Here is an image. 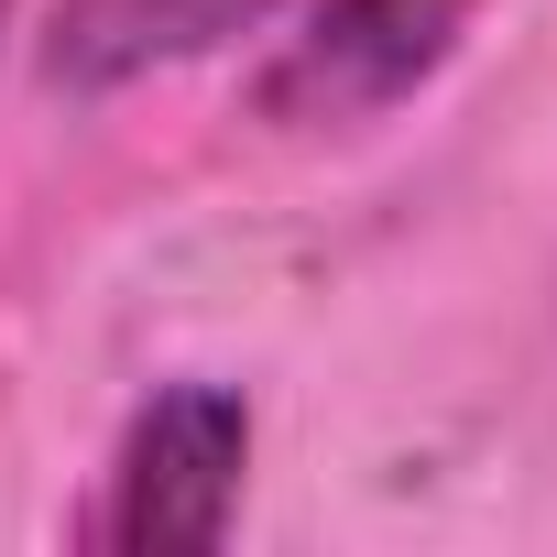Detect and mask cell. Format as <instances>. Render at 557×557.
Listing matches in <instances>:
<instances>
[{
  "instance_id": "obj_4",
  "label": "cell",
  "mask_w": 557,
  "mask_h": 557,
  "mask_svg": "<svg viewBox=\"0 0 557 557\" xmlns=\"http://www.w3.org/2000/svg\"><path fill=\"white\" fill-rule=\"evenodd\" d=\"M0 23H12V0H0Z\"/></svg>"
},
{
  "instance_id": "obj_2",
  "label": "cell",
  "mask_w": 557,
  "mask_h": 557,
  "mask_svg": "<svg viewBox=\"0 0 557 557\" xmlns=\"http://www.w3.org/2000/svg\"><path fill=\"white\" fill-rule=\"evenodd\" d=\"M470 12L481 0H318L251 77V110L273 132H361L459 55Z\"/></svg>"
},
{
  "instance_id": "obj_1",
  "label": "cell",
  "mask_w": 557,
  "mask_h": 557,
  "mask_svg": "<svg viewBox=\"0 0 557 557\" xmlns=\"http://www.w3.org/2000/svg\"><path fill=\"white\" fill-rule=\"evenodd\" d=\"M240 470H251V405L230 383H164L121 426L77 535L88 546H132V557H197V546L230 535Z\"/></svg>"
},
{
  "instance_id": "obj_3",
  "label": "cell",
  "mask_w": 557,
  "mask_h": 557,
  "mask_svg": "<svg viewBox=\"0 0 557 557\" xmlns=\"http://www.w3.org/2000/svg\"><path fill=\"white\" fill-rule=\"evenodd\" d=\"M273 0H66L45 34V77L77 99H110L153 66H186L208 45H230L240 23H262Z\"/></svg>"
}]
</instances>
